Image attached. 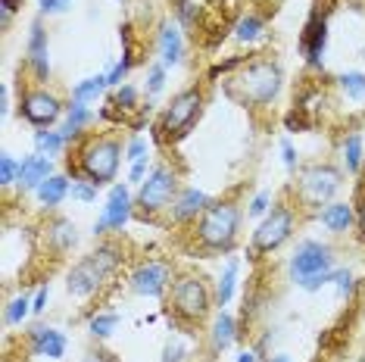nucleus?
Wrapping results in <instances>:
<instances>
[{
    "label": "nucleus",
    "mask_w": 365,
    "mask_h": 362,
    "mask_svg": "<svg viewBox=\"0 0 365 362\" xmlns=\"http://www.w3.org/2000/svg\"><path fill=\"white\" fill-rule=\"evenodd\" d=\"M63 100L47 88H35V90H26L19 97V116L35 128H51L56 119L63 116Z\"/></svg>",
    "instance_id": "11"
},
{
    "label": "nucleus",
    "mask_w": 365,
    "mask_h": 362,
    "mask_svg": "<svg viewBox=\"0 0 365 362\" xmlns=\"http://www.w3.org/2000/svg\"><path fill=\"white\" fill-rule=\"evenodd\" d=\"M91 122H94V113H91V106L72 100L69 106H66V119H63V125H60V135L66 138V141H76V138L91 125Z\"/></svg>",
    "instance_id": "22"
},
{
    "label": "nucleus",
    "mask_w": 365,
    "mask_h": 362,
    "mask_svg": "<svg viewBox=\"0 0 365 362\" xmlns=\"http://www.w3.org/2000/svg\"><path fill=\"white\" fill-rule=\"evenodd\" d=\"M237 362H259V353H256V350H240Z\"/></svg>",
    "instance_id": "49"
},
{
    "label": "nucleus",
    "mask_w": 365,
    "mask_h": 362,
    "mask_svg": "<svg viewBox=\"0 0 365 362\" xmlns=\"http://www.w3.org/2000/svg\"><path fill=\"white\" fill-rule=\"evenodd\" d=\"M135 197H131L128 185H110V197H106V207L101 212V219L94 222V237H101L106 232H122V228L135 216Z\"/></svg>",
    "instance_id": "13"
},
{
    "label": "nucleus",
    "mask_w": 365,
    "mask_h": 362,
    "mask_svg": "<svg viewBox=\"0 0 365 362\" xmlns=\"http://www.w3.org/2000/svg\"><path fill=\"white\" fill-rule=\"evenodd\" d=\"M69 197L72 200H78V203H94L97 200V185L94 181H88V178H76L72 181V187H69Z\"/></svg>",
    "instance_id": "36"
},
{
    "label": "nucleus",
    "mask_w": 365,
    "mask_h": 362,
    "mask_svg": "<svg viewBox=\"0 0 365 362\" xmlns=\"http://www.w3.org/2000/svg\"><path fill=\"white\" fill-rule=\"evenodd\" d=\"M47 300H51V287H38V294L31 297V312L41 316V312L47 309Z\"/></svg>",
    "instance_id": "44"
},
{
    "label": "nucleus",
    "mask_w": 365,
    "mask_h": 362,
    "mask_svg": "<svg viewBox=\"0 0 365 362\" xmlns=\"http://www.w3.org/2000/svg\"><path fill=\"white\" fill-rule=\"evenodd\" d=\"M163 88H165V66L156 63V66H150V69H147V94L156 97Z\"/></svg>",
    "instance_id": "38"
},
{
    "label": "nucleus",
    "mask_w": 365,
    "mask_h": 362,
    "mask_svg": "<svg viewBox=\"0 0 365 362\" xmlns=\"http://www.w3.org/2000/svg\"><path fill=\"white\" fill-rule=\"evenodd\" d=\"M125 160L128 162L147 160V141H144V138H131V141L125 144Z\"/></svg>",
    "instance_id": "41"
},
{
    "label": "nucleus",
    "mask_w": 365,
    "mask_h": 362,
    "mask_svg": "<svg viewBox=\"0 0 365 362\" xmlns=\"http://www.w3.org/2000/svg\"><path fill=\"white\" fill-rule=\"evenodd\" d=\"M319 222L331 234H346L356 225V207L353 203H344V200H331L328 207L319 210Z\"/></svg>",
    "instance_id": "20"
},
{
    "label": "nucleus",
    "mask_w": 365,
    "mask_h": 362,
    "mask_svg": "<svg viewBox=\"0 0 365 362\" xmlns=\"http://www.w3.org/2000/svg\"><path fill=\"white\" fill-rule=\"evenodd\" d=\"M344 185V172L331 162H312V166L300 169V178L294 185L297 203L300 210H322L334 200V194Z\"/></svg>",
    "instance_id": "8"
},
{
    "label": "nucleus",
    "mask_w": 365,
    "mask_h": 362,
    "mask_svg": "<svg viewBox=\"0 0 365 362\" xmlns=\"http://www.w3.org/2000/svg\"><path fill=\"white\" fill-rule=\"evenodd\" d=\"M337 85L344 90V97H350L356 103L365 100V72H344V76H337Z\"/></svg>",
    "instance_id": "31"
},
{
    "label": "nucleus",
    "mask_w": 365,
    "mask_h": 362,
    "mask_svg": "<svg viewBox=\"0 0 365 362\" xmlns=\"http://www.w3.org/2000/svg\"><path fill=\"white\" fill-rule=\"evenodd\" d=\"M113 106H115V110H119V113H131V110H140V106H138V90L131 88V85H122V88H115Z\"/></svg>",
    "instance_id": "35"
},
{
    "label": "nucleus",
    "mask_w": 365,
    "mask_h": 362,
    "mask_svg": "<svg viewBox=\"0 0 365 362\" xmlns=\"http://www.w3.org/2000/svg\"><path fill=\"white\" fill-rule=\"evenodd\" d=\"M115 328H119V312H94V316L88 319V331H91V337H97V341H106Z\"/></svg>",
    "instance_id": "30"
},
{
    "label": "nucleus",
    "mask_w": 365,
    "mask_h": 362,
    "mask_svg": "<svg viewBox=\"0 0 365 362\" xmlns=\"http://www.w3.org/2000/svg\"><path fill=\"white\" fill-rule=\"evenodd\" d=\"M215 306V291L206 284V278L194 272H181L172 278L169 287V316H175L185 325H200Z\"/></svg>",
    "instance_id": "4"
},
{
    "label": "nucleus",
    "mask_w": 365,
    "mask_h": 362,
    "mask_svg": "<svg viewBox=\"0 0 365 362\" xmlns=\"http://www.w3.org/2000/svg\"><path fill=\"white\" fill-rule=\"evenodd\" d=\"M81 362H115V359H113V353L94 350V353H88V356H85V359H81Z\"/></svg>",
    "instance_id": "48"
},
{
    "label": "nucleus",
    "mask_w": 365,
    "mask_h": 362,
    "mask_svg": "<svg viewBox=\"0 0 365 362\" xmlns=\"http://www.w3.org/2000/svg\"><path fill=\"white\" fill-rule=\"evenodd\" d=\"M53 175V160L44 153H31L22 160V169H19V187L22 191H38L47 178Z\"/></svg>",
    "instance_id": "19"
},
{
    "label": "nucleus",
    "mask_w": 365,
    "mask_h": 362,
    "mask_svg": "<svg viewBox=\"0 0 365 362\" xmlns=\"http://www.w3.org/2000/svg\"><path fill=\"white\" fill-rule=\"evenodd\" d=\"M334 284H337V291L344 300H350L356 294V287H359V281L353 278V272H346V269H334Z\"/></svg>",
    "instance_id": "37"
},
{
    "label": "nucleus",
    "mask_w": 365,
    "mask_h": 362,
    "mask_svg": "<svg viewBox=\"0 0 365 362\" xmlns=\"http://www.w3.org/2000/svg\"><path fill=\"white\" fill-rule=\"evenodd\" d=\"M265 31V16L262 13H244L240 19L235 22V38L240 44H253V41H259Z\"/></svg>",
    "instance_id": "27"
},
{
    "label": "nucleus",
    "mask_w": 365,
    "mask_h": 362,
    "mask_svg": "<svg viewBox=\"0 0 365 362\" xmlns=\"http://www.w3.org/2000/svg\"><path fill=\"white\" fill-rule=\"evenodd\" d=\"M281 160H284L287 169H297V150H294V144H290L287 138L281 141Z\"/></svg>",
    "instance_id": "45"
},
{
    "label": "nucleus",
    "mask_w": 365,
    "mask_h": 362,
    "mask_svg": "<svg viewBox=\"0 0 365 362\" xmlns=\"http://www.w3.org/2000/svg\"><path fill=\"white\" fill-rule=\"evenodd\" d=\"M156 53H160V63L165 69L178 66L185 60V38H181V26L178 22L165 19L160 26V35H156Z\"/></svg>",
    "instance_id": "16"
},
{
    "label": "nucleus",
    "mask_w": 365,
    "mask_h": 362,
    "mask_svg": "<svg viewBox=\"0 0 365 362\" xmlns=\"http://www.w3.org/2000/svg\"><path fill=\"white\" fill-rule=\"evenodd\" d=\"M26 53H29V66H31V72H35V78L38 81L51 78V51H47V31L41 22H31Z\"/></svg>",
    "instance_id": "17"
},
{
    "label": "nucleus",
    "mask_w": 365,
    "mask_h": 362,
    "mask_svg": "<svg viewBox=\"0 0 365 362\" xmlns=\"http://www.w3.org/2000/svg\"><path fill=\"white\" fill-rule=\"evenodd\" d=\"M203 103H206L203 88L190 85L185 90H178V94L172 97V103L163 110L160 125H156V131H160V141H165V144L172 141V144H175V141H181V138H187L190 128H194L197 119H200Z\"/></svg>",
    "instance_id": "7"
},
{
    "label": "nucleus",
    "mask_w": 365,
    "mask_h": 362,
    "mask_svg": "<svg viewBox=\"0 0 365 362\" xmlns=\"http://www.w3.org/2000/svg\"><path fill=\"white\" fill-rule=\"evenodd\" d=\"M340 156H344V169L350 172V175H362L365 172V141L359 131H350V135L344 138Z\"/></svg>",
    "instance_id": "23"
},
{
    "label": "nucleus",
    "mask_w": 365,
    "mask_h": 362,
    "mask_svg": "<svg viewBox=\"0 0 365 362\" xmlns=\"http://www.w3.org/2000/svg\"><path fill=\"white\" fill-rule=\"evenodd\" d=\"M244 210L235 200H210V207L194 222V237L206 253H231L240 237Z\"/></svg>",
    "instance_id": "2"
},
{
    "label": "nucleus",
    "mask_w": 365,
    "mask_h": 362,
    "mask_svg": "<svg viewBox=\"0 0 365 362\" xmlns=\"http://www.w3.org/2000/svg\"><path fill=\"white\" fill-rule=\"evenodd\" d=\"M19 169H22V162H16L10 153L0 156V185H4V187L19 185Z\"/></svg>",
    "instance_id": "34"
},
{
    "label": "nucleus",
    "mask_w": 365,
    "mask_h": 362,
    "mask_svg": "<svg viewBox=\"0 0 365 362\" xmlns=\"http://www.w3.org/2000/svg\"><path fill=\"white\" fill-rule=\"evenodd\" d=\"M237 269H240L237 257H231V259L225 262V269H222L219 284H215V306H219V309H225L228 303L235 300V291H237Z\"/></svg>",
    "instance_id": "25"
},
{
    "label": "nucleus",
    "mask_w": 365,
    "mask_h": 362,
    "mask_svg": "<svg viewBox=\"0 0 365 362\" xmlns=\"http://www.w3.org/2000/svg\"><path fill=\"white\" fill-rule=\"evenodd\" d=\"M19 6H22V0H0V26L10 29V19Z\"/></svg>",
    "instance_id": "43"
},
{
    "label": "nucleus",
    "mask_w": 365,
    "mask_h": 362,
    "mask_svg": "<svg viewBox=\"0 0 365 362\" xmlns=\"http://www.w3.org/2000/svg\"><path fill=\"white\" fill-rule=\"evenodd\" d=\"M265 362H294V359H290V356H284V353H278V356H269Z\"/></svg>",
    "instance_id": "50"
},
{
    "label": "nucleus",
    "mask_w": 365,
    "mask_h": 362,
    "mask_svg": "<svg viewBox=\"0 0 365 362\" xmlns=\"http://www.w3.org/2000/svg\"><path fill=\"white\" fill-rule=\"evenodd\" d=\"M356 228H359V237L365 241V194H362L359 207H356Z\"/></svg>",
    "instance_id": "47"
},
{
    "label": "nucleus",
    "mask_w": 365,
    "mask_h": 362,
    "mask_svg": "<svg viewBox=\"0 0 365 362\" xmlns=\"http://www.w3.org/2000/svg\"><path fill=\"white\" fill-rule=\"evenodd\" d=\"M210 207V197H206L203 191H197V187H181L175 203H172L169 216L175 225H187V222H197L200 219V212Z\"/></svg>",
    "instance_id": "18"
},
{
    "label": "nucleus",
    "mask_w": 365,
    "mask_h": 362,
    "mask_svg": "<svg viewBox=\"0 0 365 362\" xmlns=\"http://www.w3.org/2000/svg\"><path fill=\"white\" fill-rule=\"evenodd\" d=\"M240 337V328H237V319L231 316L228 309H219V316L212 319V325H210V347L212 353H222V350H228L231 343H235Z\"/></svg>",
    "instance_id": "21"
},
{
    "label": "nucleus",
    "mask_w": 365,
    "mask_h": 362,
    "mask_svg": "<svg viewBox=\"0 0 365 362\" xmlns=\"http://www.w3.org/2000/svg\"><path fill=\"white\" fill-rule=\"evenodd\" d=\"M106 88H110V85H106V76H91V78H81L78 85L72 88V100H78V103H94V100L103 94Z\"/></svg>",
    "instance_id": "29"
},
{
    "label": "nucleus",
    "mask_w": 365,
    "mask_h": 362,
    "mask_svg": "<svg viewBox=\"0 0 365 362\" xmlns=\"http://www.w3.org/2000/svg\"><path fill=\"white\" fill-rule=\"evenodd\" d=\"M175 16H178V26H181V29H197V19H200V6H197L194 0H178Z\"/></svg>",
    "instance_id": "33"
},
{
    "label": "nucleus",
    "mask_w": 365,
    "mask_h": 362,
    "mask_svg": "<svg viewBox=\"0 0 365 362\" xmlns=\"http://www.w3.org/2000/svg\"><path fill=\"white\" fill-rule=\"evenodd\" d=\"M356 362H365V353H362V356H359V359H356Z\"/></svg>",
    "instance_id": "51"
},
{
    "label": "nucleus",
    "mask_w": 365,
    "mask_h": 362,
    "mask_svg": "<svg viewBox=\"0 0 365 362\" xmlns=\"http://www.w3.org/2000/svg\"><path fill=\"white\" fill-rule=\"evenodd\" d=\"M325 47H328V19L322 13H312L300 31V51L312 69L325 66Z\"/></svg>",
    "instance_id": "14"
},
{
    "label": "nucleus",
    "mask_w": 365,
    "mask_h": 362,
    "mask_svg": "<svg viewBox=\"0 0 365 362\" xmlns=\"http://www.w3.org/2000/svg\"><path fill=\"white\" fill-rule=\"evenodd\" d=\"M47 241H51V247L56 253H69L72 247H76L78 234H76V222L69 219H56L51 228H47Z\"/></svg>",
    "instance_id": "26"
},
{
    "label": "nucleus",
    "mask_w": 365,
    "mask_h": 362,
    "mask_svg": "<svg viewBox=\"0 0 365 362\" xmlns=\"http://www.w3.org/2000/svg\"><path fill=\"white\" fill-rule=\"evenodd\" d=\"M294 225H297V210L290 203H272L269 216L256 225L250 247H247L250 259H259V257H269V253L281 250L290 241V234H294Z\"/></svg>",
    "instance_id": "9"
},
{
    "label": "nucleus",
    "mask_w": 365,
    "mask_h": 362,
    "mask_svg": "<svg viewBox=\"0 0 365 362\" xmlns=\"http://www.w3.org/2000/svg\"><path fill=\"white\" fill-rule=\"evenodd\" d=\"M66 144H69V141L60 135V128H56V131L53 128H38L35 131V150L44 153V156H51V160L66 150Z\"/></svg>",
    "instance_id": "28"
},
{
    "label": "nucleus",
    "mask_w": 365,
    "mask_h": 362,
    "mask_svg": "<svg viewBox=\"0 0 365 362\" xmlns=\"http://www.w3.org/2000/svg\"><path fill=\"white\" fill-rule=\"evenodd\" d=\"M178 191H181V187H178V172L172 169L169 162H160V166H153L150 175H147L138 185L135 203H138L140 216L153 219V216H160V212L172 210V203H175Z\"/></svg>",
    "instance_id": "10"
},
{
    "label": "nucleus",
    "mask_w": 365,
    "mask_h": 362,
    "mask_svg": "<svg viewBox=\"0 0 365 362\" xmlns=\"http://www.w3.org/2000/svg\"><path fill=\"white\" fill-rule=\"evenodd\" d=\"M69 187H72V181L66 178V175H51L44 181V185L38 187V200H41V207H47V210H56L60 203L69 197Z\"/></svg>",
    "instance_id": "24"
},
{
    "label": "nucleus",
    "mask_w": 365,
    "mask_h": 362,
    "mask_svg": "<svg viewBox=\"0 0 365 362\" xmlns=\"http://www.w3.org/2000/svg\"><path fill=\"white\" fill-rule=\"evenodd\" d=\"M125 160V147L113 135H91L78 147V172L81 178L94 181L97 187L113 185L119 175V166Z\"/></svg>",
    "instance_id": "5"
},
{
    "label": "nucleus",
    "mask_w": 365,
    "mask_h": 362,
    "mask_svg": "<svg viewBox=\"0 0 365 362\" xmlns=\"http://www.w3.org/2000/svg\"><path fill=\"white\" fill-rule=\"evenodd\" d=\"M66 347H69V341H66V334L56 331V328L35 325V328L29 331V350H31V356L63 359V356H66Z\"/></svg>",
    "instance_id": "15"
},
{
    "label": "nucleus",
    "mask_w": 365,
    "mask_h": 362,
    "mask_svg": "<svg viewBox=\"0 0 365 362\" xmlns=\"http://www.w3.org/2000/svg\"><path fill=\"white\" fill-rule=\"evenodd\" d=\"M122 266V247L115 241L97 244L94 253L81 257L66 275V291L72 297H94L101 287L115 275V269Z\"/></svg>",
    "instance_id": "3"
},
{
    "label": "nucleus",
    "mask_w": 365,
    "mask_h": 362,
    "mask_svg": "<svg viewBox=\"0 0 365 362\" xmlns=\"http://www.w3.org/2000/svg\"><path fill=\"white\" fill-rule=\"evenodd\" d=\"M147 175H150V156H147V160L131 162V169H128V181H131V185H140Z\"/></svg>",
    "instance_id": "42"
},
{
    "label": "nucleus",
    "mask_w": 365,
    "mask_h": 362,
    "mask_svg": "<svg viewBox=\"0 0 365 362\" xmlns=\"http://www.w3.org/2000/svg\"><path fill=\"white\" fill-rule=\"evenodd\" d=\"M119 4H122V0H119Z\"/></svg>",
    "instance_id": "52"
},
{
    "label": "nucleus",
    "mask_w": 365,
    "mask_h": 362,
    "mask_svg": "<svg viewBox=\"0 0 365 362\" xmlns=\"http://www.w3.org/2000/svg\"><path fill=\"white\" fill-rule=\"evenodd\" d=\"M290 278L303 291H322L325 284L334 281V250L322 241H300L294 257L287 262Z\"/></svg>",
    "instance_id": "6"
},
{
    "label": "nucleus",
    "mask_w": 365,
    "mask_h": 362,
    "mask_svg": "<svg viewBox=\"0 0 365 362\" xmlns=\"http://www.w3.org/2000/svg\"><path fill=\"white\" fill-rule=\"evenodd\" d=\"M29 312H31V300L26 297V294H19V297H13L10 306H6L4 322H6V325H22V322L29 319Z\"/></svg>",
    "instance_id": "32"
},
{
    "label": "nucleus",
    "mask_w": 365,
    "mask_h": 362,
    "mask_svg": "<svg viewBox=\"0 0 365 362\" xmlns=\"http://www.w3.org/2000/svg\"><path fill=\"white\" fill-rule=\"evenodd\" d=\"M269 203H272V194H269V191H259V194H256L253 200H250V210H247V216L265 219V216H269V210H272Z\"/></svg>",
    "instance_id": "39"
},
{
    "label": "nucleus",
    "mask_w": 365,
    "mask_h": 362,
    "mask_svg": "<svg viewBox=\"0 0 365 362\" xmlns=\"http://www.w3.org/2000/svg\"><path fill=\"white\" fill-rule=\"evenodd\" d=\"M160 362H187V347L181 341H169L163 347V359Z\"/></svg>",
    "instance_id": "40"
},
{
    "label": "nucleus",
    "mask_w": 365,
    "mask_h": 362,
    "mask_svg": "<svg viewBox=\"0 0 365 362\" xmlns=\"http://www.w3.org/2000/svg\"><path fill=\"white\" fill-rule=\"evenodd\" d=\"M172 262L169 259H144L138 262L135 272L128 275L131 291L140 294V297H163L172 287Z\"/></svg>",
    "instance_id": "12"
},
{
    "label": "nucleus",
    "mask_w": 365,
    "mask_h": 362,
    "mask_svg": "<svg viewBox=\"0 0 365 362\" xmlns=\"http://www.w3.org/2000/svg\"><path fill=\"white\" fill-rule=\"evenodd\" d=\"M38 4H41V13L51 16V13H63L69 6V0H38Z\"/></svg>",
    "instance_id": "46"
},
{
    "label": "nucleus",
    "mask_w": 365,
    "mask_h": 362,
    "mask_svg": "<svg viewBox=\"0 0 365 362\" xmlns=\"http://www.w3.org/2000/svg\"><path fill=\"white\" fill-rule=\"evenodd\" d=\"M281 88H284V69L272 56H259V60L244 63L237 76L228 78V94L240 106H250V110L275 103Z\"/></svg>",
    "instance_id": "1"
}]
</instances>
